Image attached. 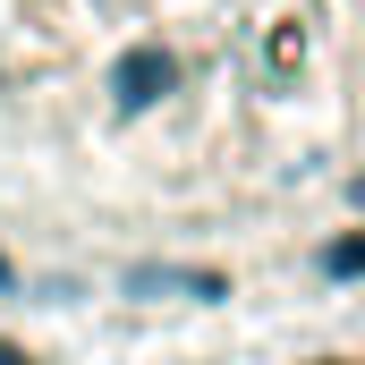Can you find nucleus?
<instances>
[{
  "label": "nucleus",
  "instance_id": "f257e3e1",
  "mask_svg": "<svg viewBox=\"0 0 365 365\" xmlns=\"http://www.w3.org/2000/svg\"><path fill=\"white\" fill-rule=\"evenodd\" d=\"M170 77H179V60H170V51H128V60H119V102H128V110H145V102H162V93H170Z\"/></svg>",
  "mask_w": 365,
  "mask_h": 365
},
{
  "label": "nucleus",
  "instance_id": "20e7f679",
  "mask_svg": "<svg viewBox=\"0 0 365 365\" xmlns=\"http://www.w3.org/2000/svg\"><path fill=\"white\" fill-rule=\"evenodd\" d=\"M323 264H331V272H365V238H349V247H331Z\"/></svg>",
  "mask_w": 365,
  "mask_h": 365
},
{
  "label": "nucleus",
  "instance_id": "39448f33",
  "mask_svg": "<svg viewBox=\"0 0 365 365\" xmlns=\"http://www.w3.org/2000/svg\"><path fill=\"white\" fill-rule=\"evenodd\" d=\"M0 365H26V357H17V349H9V340H0Z\"/></svg>",
  "mask_w": 365,
  "mask_h": 365
},
{
  "label": "nucleus",
  "instance_id": "f03ea898",
  "mask_svg": "<svg viewBox=\"0 0 365 365\" xmlns=\"http://www.w3.org/2000/svg\"><path fill=\"white\" fill-rule=\"evenodd\" d=\"M128 289L145 297V289H187V297H221V272H162V264H136Z\"/></svg>",
  "mask_w": 365,
  "mask_h": 365
},
{
  "label": "nucleus",
  "instance_id": "7ed1b4c3",
  "mask_svg": "<svg viewBox=\"0 0 365 365\" xmlns=\"http://www.w3.org/2000/svg\"><path fill=\"white\" fill-rule=\"evenodd\" d=\"M272 68H280V77L306 68V26H272Z\"/></svg>",
  "mask_w": 365,
  "mask_h": 365
}]
</instances>
